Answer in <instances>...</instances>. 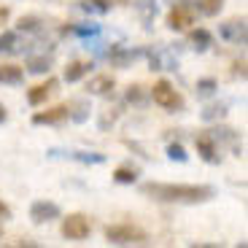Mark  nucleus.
I'll return each mask as SVG.
<instances>
[{
	"label": "nucleus",
	"mask_w": 248,
	"mask_h": 248,
	"mask_svg": "<svg viewBox=\"0 0 248 248\" xmlns=\"http://www.w3.org/2000/svg\"><path fill=\"white\" fill-rule=\"evenodd\" d=\"M16 49V32H3L0 35V51H14Z\"/></svg>",
	"instance_id": "obj_21"
},
{
	"label": "nucleus",
	"mask_w": 248,
	"mask_h": 248,
	"mask_svg": "<svg viewBox=\"0 0 248 248\" xmlns=\"http://www.w3.org/2000/svg\"><path fill=\"white\" fill-rule=\"evenodd\" d=\"M6 116H8V113H6V108H3V106H0V124H3V122H6Z\"/></svg>",
	"instance_id": "obj_33"
},
{
	"label": "nucleus",
	"mask_w": 248,
	"mask_h": 248,
	"mask_svg": "<svg viewBox=\"0 0 248 248\" xmlns=\"http://www.w3.org/2000/svg\"><path fill=\"white\" fill-rule=\"evenodd\" d=\"M89 230H92V224L84 213H70L62 221V235L68 240H84V237H89Z\"/></svg>",
	"instance_id": "obj_4"
},
{
	"label": "nucleus",
	"mask_w": 248,
	"mask_h": 248,
	"mask_svg": "<svg viewBox=\"0 0 248 248\" xmlns=\"http://www.w3.org/2000/svg\"><path fill=\"white\" fill-rule=\"evenodd\" d=\"M8 218H11V208L0 202V221H8Z\"/></svg>",
	"instance_id": "obj_29"
},
{
	"label": "nucleus",
	"mask_w": 248,
	"mask_h": 248,
	"mask_svg": "<svg viewBox=\"0 0 248 248\" xmlns=\"http://www.w3.org/2000/svg\"><path fill=\"white\" fill-rule=\"evenodd\" d=\"M168 156H170V159H178V162H186L184 146H181V143H170V146H168Z\"/></svg>",
	"instance_id": "obj_26"
},
{
	"label": "nucleus",
	"mask_w": 248,
	"mask_h": 248,
	"mask_svg": "<svg viewBox=\"0 0 248 248\" xmlns=\"http://www.w3.org/2000/svg\"><path fill=\"white\" fill-rule=\"evenodd\" d=\"M106 240L113 246H146L149 235L135 224H111L106 227Z\"/></svg>",
	"instance_id": "obj_2"
},
{
	"label": "nucleus",
	"mask_w": 248,
	"mask_h": 248,
	"mask_svg": "<svg viewBox=\"0 0 248 248\" xmlns=\"http://www.w3.org/2000/svg\"><path fill=\"white\" fill-rule=\"evenodd\" d=\"M140 192L149 194V197H154V200H162V202H208V200H213V194H216L211 186L159 184V181L143 184Z\"/></svg>",
	"instance_id": "obj_1"
},
{
	"label": "nucleus",
	"mask_w": 248,
	"mask_h": 248,
	"mask_svg": "<svg viewBox=\"0 0 248 248\" xmlns=\"http://www.w3.org/2000/svg\"><path fill=\"white\" fill-rule=\"evenodd\" d=\"M76 32H78V35H84V38H87V35H97V32H100V27H97V25H92V22H89V27H87V25L76 27Z\"/></svg>",
	"instance_id": "obj_28"
},
{
	"label": "nucleus",
	"mask_w": 248,
	"mask_h": 248,
	"mask_svg": "<svg viewBox=\"0 0 248 248\" xmlns=\"http://www.w3.org/2000/svg\"><path fill=\"white\" fill-rule=\"evenodd\" d=\"M22 78H25L22 68H16V65H0V81L3 84H22Z\"/></svg>",
	"instance_id": "obj_15"
},
{
	"label": "nucleus",
	"mask_w": 248,
	"mask_h": 248,
	"mask_svg": "<svg viewBox=\"0 0 248 248\" xmlns=\"http://www.w3.org/2000/svg\"><path fill=\"white\" fill-rule=\"evenodd\" d=\"M6 19H8V8L0 6V25H6Z\"/></svg>",
	"instance_id": "obj_31"
},
{
	"label": "nucleus",
	"mask_w": 248,
	"mask_h": 248,
	"mask_svg": "<svg viewBox=\"0 0 248 248\" xmlns=\"http://www.w3.org/2000/svg\"><path fill=\"white\" fill-rule=\"evenodd\" d=\"M19 30H27V32H32V30H38L41 27V22H38V16H22L19 19Z\"/></svg>",
	"instance_id": "obj_25"
},
{
	"label": "nucleus",
	"mask_w": 248,
	"mask_h": 248,
	"mask_svg": "<svg viewBox=\"0 0 248 248\" xmlns=\"http://www.w3.org/2000/svg\"><path fill=\"white\" fill-rule=\"evenodd\" d=\"M194 6L192 3H175L168 14V27L170 30H186V27L194 25Z\"/></svg>",
	"instance_id": "obj_5"
},
{
	"label": "nucleus",
	"mask_w": 248,
	"mask_h": 248,
	"mask_svg": "<svg viewBox=\"0 0 248 248\" xmlns=\"http://www.w3.org/2000/svg\"><path fill=\"white\" fill-rule=\"evenodd\" d=\"M122 3H124V0H122Z\"/></svg>",
	"instance_id": "obj_34"
},
{
	"label": "nucleus",
	"mask_w": 248,
	"mask_h": 248,
	"mask_svg": "<svg viewBox=\"0 0 248 248\" xmlns=\"http://www.w3.org/2000/svg\"><path fill=\"white\" fill-rule=\"evenodd\" d=\"M216 92V81L213 78H200L197 81V94H202V97H208V94Z\"/></svg>",
	"instance_id": "obj_20"
},
{
	"label": "nucleus",
	"mask_w": 248,
	"mask_h": 248,
	"mask_svg": "<svg viewBox=\"0 0 248 248\" xmlns=\"http://www.w3.org/2000/svg\"><path fill=\"white\" fill-rule=\"evenodd\" d=\"M51 68V60H46V57H30L27 60V70L30 73H49Z\"/></svg>",
	"instance_id": "obj_18"
},
{
	"label": "nucleus",
	"mask_w": 248,
	"mask_h": 248,
	"mask_svg": "<svg viewBox=\"0 0 248 248\" xmlns=\"http://www.w3.org/2000/svg\"><path fill=\"white\" fill-rule=\"evenodd\" d=\"M87 89L92 94H108L113 89V78L111 76H94V78L87 84Z\"/></svg>",
	"instance_id": "obj_13"
},
{
	"label": "nucleus",
	"mask_w": 248,
	"mask_h": 248,
	"mask_svg": "<svg viewBox=\"0 0 248 248\" xmlns=\"http://www.w3.org/2000/svg\"><path fill=\"white\" fill-rule=\"evenodd\" d=\"M221 38L232 41V44H246V16L230 19L221 25Z\"/></svg>",
	"instance_id": "obj_7"
},
{
	"label": "nucleus",
	"mask_w": 248,
	"mask_h": 248,
	"mask_svg": "<svg viewBox=\"0 0 248 248\" xmlns=\"http://www.w3.org/2000/svg\"><path fill=\"white\" fill-rule=\"evenodd\" d=\"M113 178L119 181V184H135V178H138V170L135 168H119L116 173H113Z\"/></svg>",
	"instance_id": "obj_19"
},
{
	"label": "nucleus",
	"mask_w": 248,
	"mask_h": 248,
	"mask_svg": "<svg viewBox=\"0 0 248 248\" xmlns=\"http://www.w3.org/2000/svg\"><path fill=\"white\" fill-rule=\"evenodd\" d=\"M132 3H135V11L143 19V25L149 27L156 16V0H132Z\"/></svg>",
	"instance_id": "obj_12"
},
{
	"label": "nucleus",
	"mask_w": 248,
	"mask_h": 248,
	"mask_svg": "<svg viewBox=\"0 0 248 248\" xmlns=\"http://www.w3.org/2000/svg\"><path fill=\"white\" fill-rule=\"evenodd\" d=\"M151 97H154L156 106L168 108V111H178V108H184V97H181V94L173 89V84H170V81H165V78H159L154 84Z\"/></svg>",
	"instance_id": "obj_3"
},
{
	"label": "nucleus",
	"mask_w": 248,
	"mask_h": 248,
	"mask_svg": "<svg viewBox=\"0 0 248 248\" xmlns=\"http://www.w3.org/2000/svg\"><path fill=\"white\" fill-rule=\"evenodd\" d=\"M224 113H227V108H224V106H208L202 111V119H205V122H213V119H221Z\"/></svg>",
	"instance_id": "obj_23"
},
{
	"label": "nucleus",
	"mask_w": 248,
	"mask_h": 248,
	"mask_svg": "<svg viewBox=\"0 0 248 248\" xmlns=\"http://www.w3.org/2000/svg\"><path fill=\"white\" fill-rule=\"evenodd\" d=\"M127 100H130V103H143V100H146V92H143L140 84H132V87H127Z\"/></svg>",
	"instance_id": "obj_22"
},
{
	"label": "nucleus",
	"mask_w": 248,
	"mask_h": 248,
	"mask_svg": "<svg viewBox=\"0 0 248 248\" xmlns=\"http://www.w3.org/2000/svg\"><path fill=\"white\" fill-rule=\"evenodd\" d=\"M73 156L78 162H89V165H103V162H106V156H103V154H84V151H76Z\"/></svg>",
	"instance_id": "obj_24"
},
{
	"label": "nucleus",
	"mask_w": 248,
	"mask_h": 248,
	"mask_svg": "<svg viewBox=\"0 0 248 248\" xmlns=\"http://www.w3.org/2000/svg\"><path fill=\"white\" fill-rule=\"evenodd\" d=\"M87 70H89L87 62H70L68 68H65V81H68V84H73V81H81L84 76H87Z\"/></svg>",
	"instance_id": "obj_16"
},
{
	"label": "nucleus",
	"mask_w": 248,
	"mask_h": 248,
	"mask_svg": "<svg viewBox=\"0 0 248 248\" xmlns=\"http://www.w3.org/2000/svg\"><path fill=\"white\" fill-rule=\"evenodd\" d=\"M235 73L246 76V62H237V65H235Z\"/></svg>",
	"instance_id": "obj_32"
},
{
	"label": "nucleus",
	"mask_w": 248,
	"mask_h": 248,
	"mask_svg": "<svg viewBox=\"0 0 248 248\" xmlns=\"http://www.w3.org/2000/svg\"><path fill=\"white\" fill-rule=\"evenodd\" d=\"M30 218L35 224L54 221V218H60V205L49 202V200H38V202H32V208H30Z\"/></svg>",
	"instance_id": "obj_6"
},
{
	"label": "nucleus",
	"mask_w": 248,
	"mask_h": 248,
	"mask_svg": "<svg viewBox=\"0 0 248 248\" xmlns=\"http://www.w3.org/2000/svg\"><path fill=\"white\" fill-rule=\"evenodd\" d=\"M65 116H68V106H54V108H49V111H38L35 116H32V124H57Z\"/></svg>",
	"instance_id": "obj_10"
},
{
	"label": "nucleus",
	"mask_w": 248,
	"mask_h": 248,
	"mask_svg": "<svg viewBox=\"0 0 248 248\" xmlns=\"http://www.w3.org/2000/svg\"><path fill=\"white\" fill-rule=\"evenodd\" d=\"M87 103H76V113H70V116H73V122H84V119H87Z\"/></svg>",
	"instance_id": "obj_27"
},
{
	"label": "nucleus",
	"mask_w": 248,
	"mask_h": 248,
	"mask_svg": "<svg viewBox=\"0 0 248 248\" xmlns=\"http://www.w3.org/2000/svg\"><path fill=\"white\" fill-rule=\"evenodd\" d=\"M140 54H143L140 49H124V46H113L111 54H108V60H111V65H116V68H127V65H132V62H135Z\"/></svg>",
	"instance_id": "obj_8"
},
{
	"label": "nucleus",
	"mask_w": 248,
	"mask_h": 248,
	"mask_svg": "<svg viewBox=\"0 0 248 248\" xmlns=\"http://www.w3.org/2000/svg\"><path fill=\"white\" fill-rule=\"evenodd\" d=\"M189 41L194 44V49L197 51H205L213 46V35L208 30H202V27H197V30H192V35H189Z\"/></svg>",
	"instance_id": "obj_14"
},
{
	"label": "nucleus",
	"mask_w": 248,
	"mask_h": 248,
	"mask_svg": "<svg viewBox=\"0 0 248 248\" xmlns=\"http://www.w3.org/2000/svg\"><path fill=\"white\" fill-rule=\"evenodd\" d=\"M194 143H197V154L202 156L205 162H218V156H216V140L211 138V132H200L197 138H194Z\"/></svg>",
	"instance_id": "obj_9"
},
{
	"label": "nucleus",
	"mask_w": 248,
	"mask_h": 248,
	"mask_svg": "<svg viewBox=\"0 0 248 248\" xmlns=\"http://www.w3.org/2000/svg\"><path fill=\"white\" fill-rule=\"evenodd\" d=\"M92 3L100 8V11H108V8H111V0H92Z\"/></svg>",
	"instance_id": "obj_30"
},
{
	"label": "nucleus",
	"mask_w": 248,
	"mask_h": 248,
	"mask_svg": "<svg viewBox=\"0 0 248 248\" xmlns=\"http://www.w3.org/2000/svg\"><path fill=\"white\" fill-rule=\"evenodd\" d=\"M54 87H57V81L54 78H49L46 84H38V87H32L30 92H27V100H30V106H41L46 97H49L51 92H54Z\"/></svg>",
	"instance_id": "obj_11"
},
{
	"label": "nucleus",
	"mask_w": 248,
	"mask_h": 248,
	"mask_svg": "<svg viewBox=\"0 0 248 248\" xmlns=\"http://www.w3.org/2000/svg\"><path fill=\"white\" fill-rule=\"evenodd\" d=\"M197 8H200V14H205V16H216V14L224 8V0H197Z\"/></svg>",
	"instance_id": "obj_17"
}]
</instances>
